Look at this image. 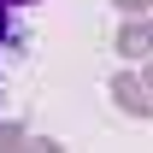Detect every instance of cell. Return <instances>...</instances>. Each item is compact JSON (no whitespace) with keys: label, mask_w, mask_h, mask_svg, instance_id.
I'll use <instances>...</instances> for the list:
<instances>
[{"label":"cell","mask_w":153,"mask_h":153,"mask_svg":"<svg viewBox=\"0 0 153 153\" xmlns=\"http://www.w3.org/2000/svg\"><path fill=\"white\" fill-rule=\"evenodd\" d=\"M0 6H30V0H0Z\"/></svg>","instance_id":"obj_1"}]
</instances>
